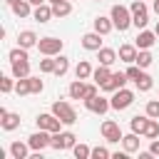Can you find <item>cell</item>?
<instances>
[{
    "label": "cell",
    "instance_id": "obj_1",
    "mask_svg": "<svg viewBox=\"0 0 159 159\" xmlns=\"http://www.w3.org/2000/svg\"><path fill=\"white\" fill-rule=\"evenodd\" d=\"M109 17H112V22H114V27H117L119 32H124V30L132 25V10H127L124 5H114L112 12H109Z\"/></svg>",
    "mask_w": 159,
    "mask_h": 159
},
{
    "label": "cell",
    "instance_id": "obj_2",
    "mask_svg": "<svg viewBox=\"0 0 159 159\" xmlns=\"http://www.w3.org/2000/svg\"><path fill=\"white\" fill-rule=\"evenodd\" d=\"M129 10H132V25H134V27H139V30H144V27H147V22H149V12H147L144 0H134Z\"/></svg>",
    "mask_w": 159,
    "mask_h": 159
},
{
    "label": "cell",
    "instance_id": "obj_3",
    "mask_svg": "<svg viewBox=\"0 0 159 159\" xmlns=\"http://www.w3.org/2000/svg\"><path fill=\"white\" fill-rule=\"evenodd\" d=\"M52 114H55V117H60V119H62V124H67V127L77 122V112L72 109V104H67V102H62V99L52 104Z\"/></svg>",
    "mask_w": 159,
    "mask_h": 159
},
{
    "label": "cell",
    "instance_id": "obj_4",
    "mask_svg": "<svg viewBox=\"0 0 159 159\" xmlns=\"http://www.w3.org/2000/svg\"><path fill=\"white\" fill-rule=\"evenodd\" d=\"M134 102V92H129V89H117L114 94H112V99H109V104H112V109H117V112H122V109H127L129 104Z\"/></svg>",
    "mask_w": 159,
    "mask_h": 159
},
{
    "label": "cell",
    "instance_id": "obj_5",
    "mask_svg": "<svg viewBox=\"0 0 159 159\" xmlns=\"http://www.w3.org/2000/svg\"><path fill=\"white\" fill-rule=\"evenodd\" d=\"M27 144H30V149H35V152H42V149H47V147L52 144V132H47V129H40V132L30 134Z\"/></svg>",
    "mask_w": 159,
    "mask_h": 159
},
{
    "label": "cell",
    "instance_id": "obj_6",
    "mask_svg": "<svg viewBox=\"0 0 159 159\" xmlns=\"http://www.w3.org/2000/svg\"><path fill=\"white\" fill-rule=\"evenodd\" d=\"M62 40H57V37H40L37 40V50H40V55H60V50H62Z\"/></svg>",
    "mask_w": 159,
    "mask_h": 159
},
{
    "label": "cell",
    "instance_id": "obj_7",
    "mask_svg": "<svg viewBox=\"0 0 159 159\" xmlns=\"http://www.w3.org/2000/svg\"><path fill=\"white\" fill-rule=\"evenodd\" d=\"M75 144H77V137H75L72 132H55V134H52V144H50V147L60 152V149H72Z\"/></svg>",
    "mask_w": 159,
    "mask_h": 159
},
{
    "label": "cell",
    "instance_id": "obj_8",
    "mask_svg": "<svg viewBox=\"0 0 159 159\" xmlns=\"http://www.w3.org/2000/svg\"><path fill=\"white\" fill-rule=\"evenodd\" d=\"M35 122H37V129H47V132H52V134L60 132V127H62V119L55 117L52 112H50V114H37Z\"/></svg>",
    "mask_w": 159,
    "mask_h": 159
},
{
    "label": "cell",
    "instance_id": "obj_9",
    "mask_svg": "<svg viewBox=\"0 0 159 159\" xmlns=\"http://www.w3.org/2000/svg\"><path fill=\"white\" fill-rule=\"evenodd\" d=\"M84 107L89 109V112H94V114H104L112 104H109V99L107 97H99V94H94V97H89V99H84Z\"/></svg>",
    "mask_w": 159,
    "mask_h": 159
},
{
    "label": "cell",
    "instance_id": "obj_10",
    "mask_svg": "<svg viewBox=\"0 0 159 159\" xmlns=\"http://www.w3.org/2000/svg\"><path fill=\"white\" fill-rule=\"evenodd\" d=\"M102 137H104L107 142H122V129H119V124L112 122V119L102 122Z\"/></svg>",
    "mask_w": 159,
    "mask_h": 159
},
{
    "label": "cell",
    "instance_id": "obj_11",
    "mask_svg": "<svg viewBox=\"0 0 159 159\" xmlns=\"http://www.w3.org/2000/svg\"><path fill=\"white\" fill-rule=\"evenodd\" d=\"M129 77H127V72H112V77L102 84V89L104 92H117V89H122L124 87V82H127Z\"/></svg>",
    "mask_w": 159,
    "mask_h": 159
},
{
    "label": "cell",
    "instance_id": "obj_12",
    "mask_svg": "<svg viewBox=\"0 0 159 159\" xmlns=\"http://www.w3.org/2000/svg\"><path fill=\"white\" fill-rule=\"evenodd\" d=\"M0 124H2V129L12 132V129L20 127V114H12V112H7L5 107H0Z\"/></svg>",
    "mask_w": 159,
    "mask_h": 159
},
{
    "label": "cell",
    "instance_id": "obj_13",
    "mask_svg": "<svg viewBox=\"0 0 159 159\" xmlns=\"http://www.w3.org/2000/svg\"><path fill=\"white\" fill-rule=\"evenodd\" d=\"M82 47H84V50H94V52H97V50L102 47V35H99L97 30H94V32L82 35Z\"/></svg>",
    "mask_w": 159,
    "mask_h": 159
},
{
    "label": "cell",
    "instance_id": "obj_14",
    "mask_svg": "<svg viewBox=\"0 0 159 159\" xmlns=\"http://www.w3.org/2000/svg\"><path fill=\"white\" fill-rule=\"evenodd\" d=\"M154 42H157V32H149V30H142V32L137 35V42H134V45H137L139 50H149V47H152Z\"/></svg>",
    "mask_w": 159,
    "mask_h": 159
},
{
    "label": "cell",
    "instance_id": "obj_15",
    "mask_svg": "<svg viewBox=\"0 0 159 159\" xmlns=\"http://www.w3.org/2000/svg\"><path fill=\"white\" fill-rule=\"evenodd\" d=\"M137 50H139L137 45H122V47H119V60L127 62V65H134V62H137V55H139Z\"/></svg>",
    "mask_w": 159,
    "mask_h": 159
},
{
    "label": "cell",
    "instance_id": "obj_16",
    "mask_svg": "<svg viewBox=\"0 0 159 159\" xmlns=\"http://www.w3.org/2000/svg\"><path fill=\"white\" fill-rule=\"evenodd\" d=\"M122 147H124V152H127V154L139 152V134H137V132H132V134L122 137Z\"/></svg>",
    "mask_w": 159,
    "mask_h": 159
},
{
    "label": "cell",
    "instance_id": "obj_17",
    "mask_svg": "<svg viewBox=\"0 0 159 159\" xmlns=\"http://www.w3.org/2000/svg\"><path fill=\"white\" fill-rule=\"evenodd\" d=\"M112 27H114V22H112V17H94V30L99 32V35H109L112 32Z\"/></svg>",
    "mask_w": 159,
    "mask_h": 159
},
{
    "label": "cell",
    "instance_id": "obj_18",
    "mask_svg": "<svg viewBox=\"0 0 159 159\" xmlns=\"http://www.w3.org/2000/svg\"><path fill=\"white\" fill-rule=\"evenodd\" d=\"M17 42H20V47H35L37 45V35L32 32V30H22L20 35H17Z\"/></svg>",
    "mask_w": 159,
    "mask_h": 159
},
{
    "label": "cell",
    "instance_id": "obj_19",
    "mask_svg": "<svg viewBox=\"0 0 159 159\" xmlns=\"http://www.w3.org/2000/svg\"><path fill=\"white\" fill-rule=\"evenodd\" d=\"M97 60H99V65H112V62H117V52L112 47H99L97 50Z\"/></svg>",
    "mask_w": 159,
    "mask_h": 159
},
{
    "label": "cell",
    "instance_id": "obj_20",
    "mask_svg": "<svg viewBox=\"0 0 159 159\" xmlns=\"http://www.w3.org/2000/svg\"><path fill=\"white\" fill-rule=\"evenodd\" d=\"M12 77L20 80V77H30V62L27 60H17L12 62Z\"/></svg>",
    "mask_w": 159,
    "mask_h": 159
},
{
    "label": "cell",
    "instance_id": "obj_21",
    "mask_svg": "<svg viewBox=\"0 0 159 159\" xmlns=\"http://www.w3.org/2000/svg\"><path fill=\"white\" fill-rule=\"evenodd\" d=\"M67 92H70V97H72V99H84V92H87V84H84L82 80H75V82L70 84V89H67Z\"/></svg>",
    "mask_w": 159,
    "mask_h": 159
},
{
    "label": "cell",
    "instance_id": "obj_22",
    "mask_svg": "<svg viewBox=\"0 0 159 159\" xmlns=\"http://www.w3.org/2000/svg\"><path fill=\"white\" fill-rule=\"evenodd\" d=\"M32 15H35V20H37V22H50V17H52V7L42 2V5H37V7H35V12H32Z\"/></svg>",
    "mask_w": 159,
    "mask_h": 159
},
{
    "label": "cell",
    "instance_id": "obj_23",
    "mask_svg": "<svg viewBox=\"0 0 159 159\" xmlns=\"http://www.w3.org/2000/svg\"><path fill=\"white\" fill-rule=\"evenodd\" d=\"M92 77H94V82H97V84L102 87V84H104V82H107L109 77H112V72H109V65H99V67H97V70L92 72Z\"/></svg>",
    "mask_w": 159,
    "mask_h": 159
},
{
    "label": "cell",
    "instance_id": "obj_24",
    "mask_svg": "<svg viewBox=\"0 0 159 159\" xmlns=\"http://www.w3.org/2000/svg\"><path fill=\"white\" fill-rule=\"evenodd\" d=\"M27 147H30V144L12 142V144H10V154H12V159H27Z\"/></svg>",
    "mask_w": 159,
    "mask_h": 159
},
{
    "label": "cell",
    "instance_id": "obj_25",
    "mask_svg": "<svg viewBox=\"0 0 159 159\" xmlns=\"http://www.w3.org/2000/svg\"><path fill=\"white\" fill-rule=\"evenodd\" d=\"M70 12H72V5H70L67 0H62V2H55V5H52V15H55V17H67Z\"/></svg>",
    "mask_w": 159,
    "mask_h": 159
},
{
    "label": "cell",
    "instance_id": "obj_26",
    "mask_svg": "<svg viewBox=\"0 0 159 159\" xmlns=\"http://www.w3.org/2000/svg\"><path fill=\"white\" fill-rule=\"evenodd\" d=\"M92 72H94V70H92V65H89L87 60L77 62V67H75V75H77V80H87V77H89Z\"/></svg>",
    "mask_w": 159,
    "mask_h": 159
},
{
    "label": "cell",
    "instance_id": "obj_27",
    "mask_svg": "<svg viewBox=\"0 0 159 159\" xmlns=\"http://www.w3.org/2000/svg\"><path fill=\"white\" fill-rule=\"evenodd\" d=\"M147 122H149V114L147 117H132V122H129V127H132V132H137V134H144V129H147Z\"/></svg>",
    "mask_w": 159,
    "mask_h": 159
},
{
    "label": "cell",
    "instance_id": "obj_28",
    "mask_svg": "<svg viewBox=\"0 0 159 159\" xmlns=\"http://www.w3.org/2000/svg\"><path fill=\"white\" fill-rule=\"evenodd\" d=\"M30 7H32V5H30L27 0H17V2L12 5V12H15L17 17H27V15H30Z\"/></svg>",
    "mask_w": 159,
    "mask_h": 159
},
{
    "label": "cell",
    "instance_id": "obj_29",
    "mask_svg": "<svg viewBox=\"0 0 159 159\" xmlns=\"http://www.w3.org/2000/svg\"><path fill=\"white\" fill-rule=\"evenodd\" d=\"M15 92H17L20 97H25V94H32V89H30V77H20V80L15 82Z\"/></svg>",
    "mask_w": 159,
    "mask_h": 159
},
{
    "label": "cell",
    "instance_id": "obj_30",
    "mask_svg": "<svg viewBox=\"0 0 159 159\" xmlns=\"http://www.w3.org/2000/svg\"><path fill=\"white\" fill-rule=\"evenodd\" d=\"M144 137H147V139H157V137H159V122H157L154 117H149L147 129H144Z\"/></svg>",
    "mask_w": 159,
    "mask_h": 159
},
{
    "label": "cell",
    "instance_id": "obj_31",
    "mask_svg": "<svg viewBox=\"0 0 159 159\" xmlns=\"http://www.w3.org/2000/svg\"><path fill=\"white\" fill-rule=\"evenodd\" d=\"M152 62H154L152 52H149V50H139V55H137V65H139L142 70H147V67H149Z\"/></svg>",
    "mask_w": 159,
    "mask_h": 159
},
{
    "label": "cell",
    "instance_id": "obj_32",
    "mask_svg": "<svg viewBox=\"0 0 159 159\" xmlns=\"http://www.w3.org/2000/svg\"><path fill=\"white\" fill-rule=\"evenodd\" d=\"M67 70H70V60L60 55V57H57V65H55V72H52V75H57V77H65V75H67Z\"/></svg>",
    "mask_w": 159,
    "mask_h": 159
},
{
    "label": "cell",
    "instance_id": "obj_33",
    "mask_svg": "<svg viewBox=\"0 0 159 159\" xmlns=\"http://www.w3.org/2000/svg\"><path fill=\"white\" fill-rule=\"evenodd\" d=\"M55 65H57V60H52V55H45V60H40V72L50 75V72H55Z\"/></svg>",
    "mask_w": 159,
    "mask_h": 159
},
{
    "label": "cell",
    "instance_id": "obj_34",
    "mask_svg": "<svg viewBox=\"0 0 159 159\" xmlns=\"http://www.w3.org/2000/svg\"><path fill=\"white\" fill-rule=\"evenodd\" d=\"M72 154H75L77 159H89V157H92V149H89L87 144H75V147H72Z\"/></svg>",
    "mask_w": 159,
    "mask_h": 159
},
{
    "label": "cell",
    "instance_id": "obj_35",
    "mask_svg": "<svg viewBox=\"0 0 159 159\" xmlns=\"http://www.w3.org/2000/svg\"><path fill=\"white\" fill-rule=\"evenodd\" d=\"M134 84H137V89H139V92H149L154 82H152V77H149V75L144 72V75H142V77H139V80H137Z\"/></svg>",
    "mask_w": 159,
    "mask_h": 159
},
{
    "label": "cell",
    "instance_id": "obj_36",
    "mask_svg": "<svg viewBox=\"0 0 159 159\" xmlns=\"http://www.w3.org/2000/svg\"><path fill=\"white\" fill-rule=\"evenodd\" d=\"M17 60H27V50H25V47L10 50V62H17Z\"/></svg>",
    "mask_w": 159,
    "mask_h": 159
},
{
    "label": "cell",
    "instance_id": "obj_37",
    "mask_svg": "<svg viewBox=\"0 0 159 159\" xmlns=\"http://www.w3.org/2000/svg\"><path fill=\"white\" fill-rule=\"evenodd\" d=\"M12 89H15L12 77H0V92H2V94H7V92H12Z\"/></svg>",
    "mask_w": 159,
    "mask_h": 159
},
{
    "label": "cell",
    "instance_id": "obj_38",
    "mask_svg": "<svg viewBox=\"0 0 159 159\" xmlns=\"http://www.w3.org/2000/svg\"><path fill=\"white\" fill-rule=\"evenodd\" d=\"M92 157H94V159H109L112 152H109L107 147H94V149H92Z\"/></svg>",
    "mask_w": 159,
    "mask_h": 159
},
{
    "label": "cell",
    "instance_id": "obj_39",
    "mask_svg": "<svg viewBox=\"0 0 159 159\" xmlns=\"http://www.w3.org/2000/svg\"><path fill=\"white\" fill-rule=\"evenodd\" d=\"M147 114H149V117H154V119H159V99L147 102Z\"/></svg>",
    "mask_w": 159,
    "mask_h": 159
},
{
    "label": "cell",
    "instance_id": "obj_40",
    "mask_svg": "<svg viewBox=\"0 0 159 159\" xmlns=\"http://www.w3.org/2000/svg\"><path fill=\"white\" fill-rule=\"evenodd\" d=\"M30 89H32V94H40V92L45 89L42 80H40V77H30Z\"/></svg>",
    "mask_w": 159,
    "mask_h": 159
},
{
    "label": "cell",
    "instance_id": "obj_41",
    "mask_svg": "<svg viewBox=\"0 0 159 159\" xmlns=\"http://www.w3.org/2000/svg\"><path fill=\"white\" fill-rule=\"evenodd\" d=\"M97 87H99L97 82H94V84H87V92H84V99H89V97H94V94H97ZM84 99H82V102H84Z\"/></svg>",
    "mask_w": 159,
    "mask_h": 159
},
{
    "label": "cell",
    "instance_id": "obj_42",
    "mask_svg": "<svg viewBox=\"0 0 159 159\" xmlns=\"http://www.w3.org/2000/svg\"><path fill=\"white\" fill-rule=\"evenodd\" d=\"M149 152H152L154 157H159V139H152V144H149Z\"/></svg>",
    "mask_w": 159,
    "mask_h": 159
},
{
    "label": "cell",
    "instance_id": "obj_43",
    "mask_svg": "<svg viewBox=\"0 0 159 159\" xmlns=\"http://www.w3.org/2000/svg\"><path fill=\"white\" fill-rule=\"evenodd\" d=\"M27 2H30V5H35V7H37V5H42V2H45V0H27Z\"/></svg>",
    "mask_w": 159,
    "mask_h": 159
},
{
    "label": "cell",
    "instance_id": "obj_44",
    "mask_svg": "<svg viewBox=\"0 0 159 159\" xmlns=\"http://www.w3.org/2000/svg\"><path fill=\"white\" fill-rule=\"evenodd\" d=\"M154 12L159 15V0H154Z\"/></svg>",
    "mask_w": 159,
    "mask_h": 159
},
{
    "label": "cell",
    "instance_id": "obj_45",
    "mask_svg": "<svg viewBox=\"0 0 159 159\" xmlns=\"http://www.w3.org/2000/svg\"><path fill=\"white\" fill-rule=\"evenodd\" d=\"M5 2H7V5H10V7H12V5H15V2H17V0H5Z\"/></svg>",
    "mask_w": 159,
    "mask_h": 159
},
{
    "label": "cell",
    "instance_id": "obj_46",
    "mask_svg": "<svg viewBox=\"0 0 159 159\" xmlns=\"http://www.w3.org/2000/svg\"><path fill=\"white\" fill-rule=\"evenodd\" d=\"M154 32H157V37H159V22H157V27H154Z\"/></svg>",
    "mask_w": 159,
    "mask_h": 159
},
{
    "label": "cell",
    "instance_id": "obj_47",
    "mask_svg": "<svg viewBox=\"0 0 159 159\" xmlns=\"http://www.w3.org/2000/svg\"><path fill=\"white\" fill-rule=\"evenodd\" d=\"M50 2H52V5H55V2H62V0H50Z\"/></svg>",
    "mask_w": 159,
    "mask_h": 159
}]
</instances>
